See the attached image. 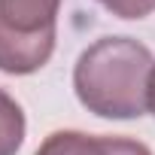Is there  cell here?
Instances as JSON below:
<instances>
[{"label": "cell", "mask_w": 155, "mask_h": 155, "mask_svg": "<svg viewBox=\"0 0 155 155\" xmlns=\"http://www.w3.org/2000/svg\"><path fill=\"white\" fill-rule=\"evenodd\" d=\"M25 110L21 104L0 88V155H15L25 143Z\"/></svg>", "instance_id": "277c9868"}, {"label": "cell", "mask_w": 155, "mask_h": 155, "mask_svg": "<svg viewBox=\"0 0 155 155\" xmlns=\"http://www.w3.org/2000/svg\"><path fill=\"white\" fill-rule=\"evenodd\" d=\"M34 155H152V149L140 140H131V137L52 131Z\"/></svg>", "instance_id": "3957f363"}, {"label": "cell", "mask_w": 155, "mask_h": 155, "mask_svg": "<svg viewBox=\"0 0 155 155\" xmlns=\"http://www.w3.org/2000/svg\"><path fill=\"white\" fill-rule=\"evenodd\" d=\"M61 0H0V73H37L55 52Z\"/></svg>", "instance_id": "7a4b0ae2"}, {"label": "cell", "mask_w": 155, "mask_h": 155, "mask_svg": "<svg viewBox=\"0 0 155 155\" xmlns=\"http://www.w3.org/2000/svg\"><path fill=\"white\" fill-rule=\"evenodd\" d=\"M149 113L155 116V70H152V82H149Z\"/></svg>", "instance_id": "8992f818"}, {"label": "cell", "mask_w": 155, "mask_h": 155, "mask_svg": "<svg viewBox=\"0 0 155 155\" xmlns=\"http://www.w3.org/2000/svg\"><path fill=\"white\" fill-rule=\"evenodd\" d=\"M104 9H110L116 18H146L155 12V0H97Z\"/></svg>", "instance_id": "5b68a950"}, {"label": "cell", "mask_w": 155, "mask_h": 155, "mask_svg": "<svg viewBox=\"0 0 155 155\" xmlns=\"http://www.w3.org/2000/svg\"><path fill=\"white\" fill-rule=\"evenodd\" d=\"M155 58L131 37L94 40L73 67V91L79 104L101 119H140L149 110V82Z\"/></svg>", "instance_id": "6da1fadb"}]
</instances>
